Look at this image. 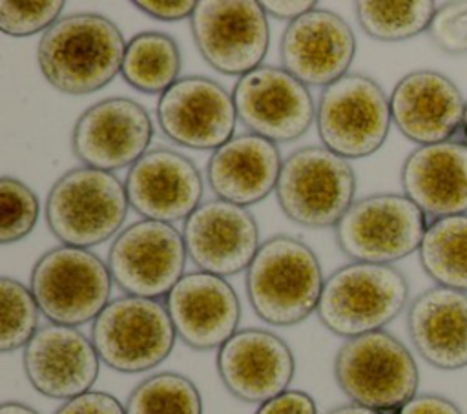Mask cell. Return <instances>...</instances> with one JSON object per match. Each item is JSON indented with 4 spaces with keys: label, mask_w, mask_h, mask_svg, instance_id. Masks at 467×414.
Wrapping results in <instances>:
<instances>
[{
    "label": "cell",
    "mask_w": 467,
    "mask_h": 414,
    "mask_svg": "<svg viewBox=\"0 0 467 414\" xmlns=\"http://www.w3.org/2000/svg\"><path fill=\"white\" fill-rule=\"evenodd\" d=\"M164 299L177 337L193 350H219L239 330L241 303L224 277L188 272Z\"/></svg>",
    "instance_id": "obj_22"
},
{
    "label": "cell",
    "mask_w": 467,
    "mask_h": 414,
    "mask_svg": "<svg viewBox=\"0 0 467 414\" xmlns=\"http://www.w3.org/2000/svg\"><path fill=\"white\" fill-rule=\"evenodd\" d=\"M409 303V281L394 264L354 263L334 270L317 305L321 325L345 339L383 330Z\"/></svg>",
    "instance_id": "obj_3"
},
{
    "label": "cell",
    "mask_w": 467,
    "mask_h": 414,
    "mask_svg": "<svg viewBox=\"0 0 467 414\" xmlns=\"http://www.w3.org/2000/svg\"><path fill=\"white\" fill-rule=\"evenodd\" d=\"M133 5L144 15L162 20V22H177L184 18H192L197 7L193 0H135Z\"/></svg>",
    "instance_id": "obj_36"
},
{
    "label": "cell",
    "mask_w": 467,
    "mask_h": 414,
    "mask_svg": "<svg viewBox=\"0 0 467 414\" xmlns=\"http://www.w3.org/2000/svg\"><path fill=\"white\" fill-rule=\"evenodd\" d=\"M89 337L106 367L139 374L159 367L171 354L177 332L161 299L120 295L93 321Z\"/></svg>",
    "instance_id": "obj_8"
},
{
    "label": "cell",
    "mask_w": 467,
    "mask_h": 414,
    "mask_svg": "<svg viewBox=\"0 0 467 414\" xmlns=\"http://www.w3.org/2000/svg\"><path fill=\"white\" fill-rule=\"evenodd\" d=\"M153 124L142 104L109 97L89 106L75 122L71 150L88 168L117 171L131 168L150 150Z\"/></svg>",
    "instance_id": "obj_14"
},
{
    "label": "cell",
    "mask_w": 467,
    "mask_h": 414,
    "mask_svg": "<svg viewBox=\"0 0 467 414\" xmlns=\"http://www.w3.org/2000/svg\"><path fill=\"white\" fill-rule=\"evenodd\" d=\"M334 378L350 403L378 412L400 410L420 385L414 356L387 330L345 339L334 357Z\"/></svg>",
    "instance_id": "obj_5"
},
{
    "label": "cell",
    "mask_w": 467,
    "mask_h": 414,
    "mask_svg": "<svg viewBox=\"0 0 467 414\" xmlns=\"http://www.w3.org/2000/svg\"><path fill=\"white\" fill-rule=\"evenodd\" d=\"M398 414H463L462 409L449 398L440 394H416L407 401Z\"/></svg>",
    "instance_id": "obj_37"
},
{
    "label": "cell",
    "mask_w": 467,
    "mask_h": 414,
    "mask_svg": "<svg viewBox=\"0 0 467 414\" xmlns=\"http://www.w3.org/2000/svg\"><path fill=\"white\" fill-rule=\"evenodd\" d=\"M407 332L412 347L440 370L467 367V294L431 286L407 308Z\"/></svg>",
    "instance_id": "obj_25"
},
{
    "label": "cell",
    "mask_w": 467,
    "mask_h": 414,
    "mask_svg": "<svg viewBox=\"0 0 467 414\" xmlns=\"http://www.w3.org/2000/svg\"><path fill=\"white\" fill-rule=\"evenodd\" d=\"M418 255L438 286L467 294V213L431 221Z\"/></svg>",
    "instance_id": "obj_27"
},
{
    "label": "cell",
    "mask_w": 467,
    "mask_h": 414,
    "mask_svg": "<svg viewBox=\"0 0 467 414\" xmlns=\"http://www.w3.org/2000/svg\"><path fill=\"white\" fill-rule=\"evenodd\" d=\"M190 29L204 62L230 77L263 66L270 47L268 16L255 0H201Z\"/></svg>",
    "instance_id": "obj_11"
},
{
    "label": "cell",
    "mask_w": 467,
    "mask_h": 414,
    "mask_svg": "<svg viewBox=\"0 0 467 414\" xmlns=\"http://www.w3.org/2000/svg\"><path fill=\"white\" fill-rule=\"evenodd\" d=\"M64 9L62 0H40V2H0V29L9 36H31L46 33L55 22L60 20Z\"/></svg>",
    "instance_id": "obj_32"
},
{
    "label": "cell",
    "mask_w": 467,
    "mask_h": 414,
    "mask_svg": "<svg viewBox=\"0 0 467 414\" xmlns=\"http://www.w3.org/2000/svg\"><path fill=\"white\" fill-rule=\"evenodd\" d=\"M438 4L432 0L356 2L359 27L374 40L401 42L429 31Z\"/></svg>",
    "instance_id": "obj_28"
},
{
    "label": "cell",
    "mask_w": 467,
    "mask_h": 414,
    "mask_svg": "<svg viewBox=\"0 0 467 414\" xmlns=\"http://www.w3.org/2000/svg\"><path fill=\"white\" fill-rule=\"evenodd\" d=\"M232 97L237 119L248 133L274 144L301 139L316 120V104L308 86L283 66L263 64L239 77Z\"/></svg>",
    "instance_id": "obj_13"
},
{
    "label": "cell",
    "mask_w": 467,
    "mask_h": 414,
    "mask_svg": "<svg viewBox=\"0 0 467 414\" xmlns=\"http://www.w3.org/2000/svg\"><path fill=\"white\" fill-rule=\"evenodd\" d=\"M124 407L126 414H202V398L190 378L159 372L142 379Z\"/></svg>",
    "instance_id": "obj_29"
},
{
    "label": "cell",
    "mask_w": 467,
    "mask_h": 414,
    "mask_svg": "<svg viewBox=\"0 0 467 414\" xmlns=\"http://www.w3.org/2000/svg\"><path fill=\"white\" fill-rule=\"evenodd\" d=\"M40 215L36 193L20 179H0V243L13 244L27 237Z\"/></svg>",
    "instance_id": "obj_31"
},
{
    "label": "cell",
    "mask_w": 467,
    "mask_h": 414,
    "mask_svg": "<svg viewBox=\"0 0 467 414\" xmlns=\"http://www.w3.org/2000/svg\"><path fill=\"white\" fill-rule=\"evenodd\" d=\"M188 254L182 232L140 219L122 228L108 252V268L124 295L161 299L184 275Z\"/></svg>",
    "instance_id": "obj_12"
},
{
    "label": "cell",
    "mask_w": 467,
    "mask_h": 414,
    "mask_svg": "<svg viewBox=\"0 0 467 414\" xmlns=\"http://www.w3.org/2000/svg\"><path fill=\"white\" fill-rule=\"evenodd\" d=\"M161 131L190 150L215 151L235 133L237 111L232 93L208 77L179 78L157 102Z\"/></svg>",
    "instance_id": "obj_15"
},
{
    "label": "cell",
    "mask_w": 467,
    "mask_h": 414,
    "mask_svg": "<svg viewBox=\"0 0 467 414\" xmlns=\"http://www.w3.org/2000/svg\"><path fill=\"white\" fill-rule=\"evenodd\" d=\"M179 73L181 49L173 36L142 31L126 44L120 75L133 89L161 97L179 80Z\"/></svg>",
    "instance_id": "obj_26"
},
{
    "label": "cell",
    "mask_w": 467,
    "mask_h": 414,
    "mask_svg": "<svg viewBox=\"0 0 467 414\" xmlns=\"http://www.w3.org/2000/svg\"><path fill=\"white\" fill-rule=\"evenodd\" d=\"M188 259L201 270L219 277L248 270L261 241L248 208L210 199L202 201L182 224Z\"/></svg>",
    "instance_id": "obj_16"
},
{
    "label": "cell",
    "mask_w": 467,
    "mask_h": 414,
    "mask_svg": "<svg viewBox=\"0 0 467 414\" xmlns=\"http://www.w3.org/2000/svg\"><path fill=\"white\" fill-rule=\"evenodd\" d=\"M0 414H38V412L20 401H4L0 405Z\"/></svg>",
    "instance_id": "obj_40"
},
{
    "label": "cell",
    "mask_w": 467,
    "mask_h": 414,
    "mask_svg": "<svg viewBox=\"0 0 467 414\" xmlns=\"http://www.w3.org/2000/svg\"><path fill=\"white\" fill-rule=\"evenodd\" d=\"M254 414H317V405L308 392L288 388L261 403Z\"/></svg>",
    "instance_id": "obj_35"
},
{
    "label": "cell",
    "mask_w": 467,
    "mask_h": 414,
    "mask_svg": "<svg viewBox=\"0 0 467 414\" xmlns=\"http://www.w3.org/2000/svg\"><path fill=\"white\" fill-rule=\"evenodd\" d=\"M126 44L109 18L99 13H73L42 35L36 62L42 77L57 91L89 95L120 73Z\"/></svg>",
    "instance_id": "obj_1"
},
{
    "label": "cell",
    "mask_w": 467,
    "mask_h": 414,
    "mask_svg": "<svg viewBox=\"0 0 467 414\" xmlns=\"http://www.w3.org/2000/svg\"><path fill=\"white\" fill-rule=\"evenodd\" d=\"M108 263L88 248L60 244L33 264L29 288L42 316L55 325L93 323L111 301Z\"/></svg>",
    "instance_id": "obj_6"
},
{
    "label": "cell",
    "mask_w": 467,
    "mask_h": 414,
    "mask_svg": "<svg viewBox=\"0 0 467 414\" xmlns=\"http://www.w3.org/2000/svg\"><path fill=\"white\" fill-rule=\"evenodd\" d=\"M356 195L350 160L323 146H305L285 160L275 186L281 212L306 228L336 226Z\"/></svg>",
    "instance_id": "obj_7"
},
{
    "label": "cell",
    "mask_w": 467,
    "mask_h": 414,
    "mask_svg": "<svg viewBox=\"0 0 467 414\" xmlns=\"http://www.w3.org/2000/svg\"><path fill=\"white\" fill-rule=\"evenodd\" d=\"M217 372L235 399L261 405L288 390L296 374V357L277 334L241 328L217 350Z\"/></svg>",
    "instance_id": "obj_18"
},
{
    "label": "cell",
    "mask_w": 467,
    "mask_h": 414,
    "mask_svg": "<svg viewBox=\"0 0 467 414\" xmlns=\"http://www.w3.org/2000/svg\"><path fill=\"white\" fill-rule=\"evenodd\" d=\"M327 414H381V412L372 410L363 405H358V403H345V405H339V407L328 410Z\"/></svg>",
    "instance_id": "obj_39"
},
{
    "label": "cell",
    "mask_w": 467,
    "mask_h": 414,
    "mask_svg": "<svg viewBox=\"0 0 467 414\" xmlns=\"http://www.w3.org/2000/svg\"><path fill=\"white\" fill-rule=\"evenodd\" d=\"M279 57L283 67L305 86L327 88L348 75L356 36L337 13L316 7L285 27Z\"/></svg>",
    "instance_id": "obj_19"
},
{
    "label": "cell",
    "mask_w": 467,
    "mask_h": 414,
    "mask_svg": "<svg viewBox=\"0 0 467 414\" xmlns=\"http://www.w3.org/2000/svg\"><path fill=\"white\" fill-rule=\"evenodd\" d=\"M463 135H465V140H467V102H465V115H463Z\"/></svg>",
    "instance_id": "obj_41"
},
{
    "label": "cell",
    "mask_w": 467,
    "mask_h": 414,
    "mask_svg": "<svg viewBox=\"0 0 467 414\" xmlns=\"http://www.w3.org/2000/svg\"><path fill=\"white\" fill-rule=\"evenodd\" d=\"M427 219L403 193L367 195L334 226L336 243L354 263L392 264L420 250Z\"/></svg>",
    "instance_id": "obj_10"
},
{
    "label": "cell",
    "mask_w": 467,
    "mask_h": 414,
    "mask_svg": "<svg viewBox=\"0 0 467 414\" xmlns=\"http://www.w3.org/2000/svg\"><path fill=\"white\" fill-rule=\"evenodd\" d=\"M128 210L126 186L115 173L78 166L51 186L46 223L62 244L89 250L119 235Z\"/></svg>",
    "instance_id": "obj_4"
},
{
    "label": "cell",
    "mask_w": 467,
    "mask_h": 414,
    "mask_svg": "<svg viewBox=\"0 0 467 414\" xmlns=\"http://www.w3.org/2000/svg\"><path fill=\"white\" fill-rule=\"evenodd\" d=\"M401 190L427 217L467 213V140L412 150L400 171Z\"/></svg>",
    "instance_id": "obj_23"
},
{
    "label": "cell",
    "mask_w": 467,
    "mask_h": 414,
    "mask_svg": "<svg viewBox=\"0 0 467 414\" xmlns=\"http://www.w3.org/2000/svg\"><path fill=\"white\" fill-rule=\"evenodd\" d=\"M281 168L277 144L246 131L212 151L206 181L217 199L246 208L275 191Z\"/></svg>",
    "instance_id": "obj_24"
},
{
    "label": "cell",
    "mask_w": 467,
    "mask_h": 414,
    "mask_svg": "<svg viewBox=\"0 0 467 414\" xmlns=\"http://www.w3.org/2000/svg\"><path fill=\"white\" fill-rule=\"evenodd\" d=\"M389 100L392 124L418 146L452 140L463 129L467 100L454 80L436 69L407 73L396 82Z\"/></svg>",
    "instance_id": "obj_21"
},
{
    "label": "cell",
    "mask_w": 467,
    "mask_h": 414,
    "mask_svg": "<svg viewBox=\"0 0 467 414\" xmlns=\"http://www.w3.org/2000/svg\"><path fill=\"white\" fill-rule=\"evenodd\" d=\"M40 314L29 286L7 275L0 277V352L24 350L40 328Z\"/></svg>",
    "instance_id": "obj_30"
},
{
    "label": "cell",
    "mask_w": 467,
    "mask_h": 414,
    "mask_svg": "<svg viewBox=\"0 0 467 414\" xmlns=\"http://www.w3.org/2000/svg\"><path fill=\"white\" fill-rule=\"evenodd\" d=\"M130 206L148 221H186L202 202V175L195 162L170 148L144 153L124 179Z\"/></svg>",
    "instance_id": "obj_20"
},
{
    "label": "cell",
    "mask_w": 467,
    "mask_h": 414,
    "mask_svg": "<svg viewBox=\"0 0 467 414\" xmlns=\"http://www.w3.org/2000/svg\"><path fill=\"white\" fill-rule=\"evenodd\" d=\"M100 357L91 337L77 326L44 325L24 347L22 365L29 385L51 399H73L91 390Z\"/></svg>",
    "instance_id": "obj_17"
},
{
    "label": "cell",
    "mask_w": 467,
    "mask_h": 414,
    "mask_svg": "<svg viewBox=\"0 0 467 414\" xmlns=\"http://www.w3.org/2000/svg\"><path fill=\"white\" fill-rule=\"evenodd\" d=\"M325 277L316 252L297 237L261 243L246 270V295L255 316L272 326H292L317 310Z\"/></svg>",
    "instance_id": "obj_2"
},
{
    "label": "cell",
    "mask_w": 467,
    "mask_h": 414,
    "mask_svg": "<svg viewBox=\"0 0 467 414\" xmlns=\"http://www.w3.org/2000/svg\"><path fill=\"white\" fill-rule=\"evenodd\" d=\"M261 5L266 16L286 20L288 24L317 7V4L312 0H263Z\"/></svg>",
    "instance_id": "obj_38"
},
{
    "label": "cell",
    "mask_w": 467,
    "mask_h": 414,
    "mask_svg": "<svg viewBox=\"0 0 467 414\" xmlns=\"http://www.w3.org/2000/svg\"><path fill=\"white\" fill-rule=\"evenodd\" d=\"M55 414H126V407L113 394L89 390L64 401Z\"/></svg>",
    "instance_id": "obj_34"
},
{
    "label": "cell",
    "mask_w": 467,
    "mask_h": 414,
    "mask_svg": "<svg viewBox=\"0 0 467 414\" xmlns=\"http://www.w3.org/2000/svg\"><path fill=\"white\" fill-rule=\"evenodd\" d=\"M427 33L443 53H467V0L438 4Z\"/></svg>",
    "instance_id": "obj_33"
},
{
    "label": "cell",
    "mask_w": 467,
    "mask_h": 414,
    "mask_svg": "<svg viewBox=\"0 0 467 414\" xmlns=\"http://www.w3.org/2000/svg\"><path fill=\"white\" fill-rule=\"evenodd\" d=\"M321 146L352 160L376 153L387 140L392 115L383 88L363 73H348L323 88L316 104Z\"/></svg>",
    "instance_id": "obj_9"
}]
</instances>
